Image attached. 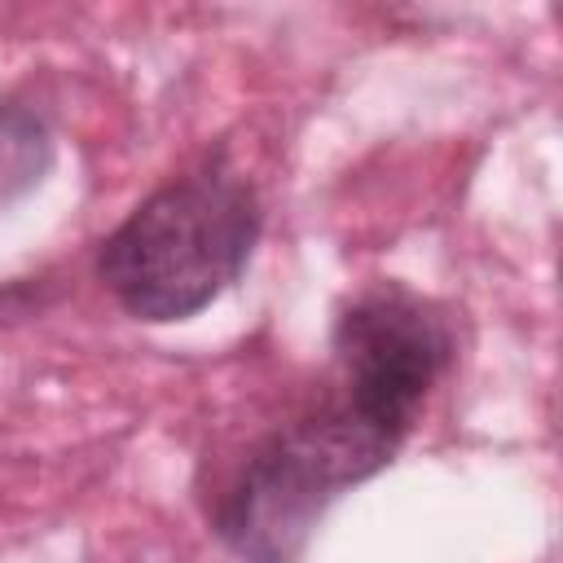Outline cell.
Returning <instances> with one entry per match:
<instances>
[{
	"label": "cell",
	"instance_id": "6da1fadb",
	"mask_svg": "<svg viewBox=\"0 0 563 563\" xmlns=\"http://www.w3.org/2000/svg\"><path fill=\"white\" fill-rule=\"evenodd\" d=\"M260 198L220 158L154 189L101 246L97 273L123 312L185 321L202 312L251 260Z\"/></svg>",
	"mask_w": 563,
	"mask_h": 563
},
{
	"label": "cell",
	"instance_id": "7a4b0ae2",
	"mask_svg": "<svg viewBox=\"0 0 563 563\" xmlns=\"http://www.w3.org/2000/svg\"><path fill=\"white\" fill-rule=\"evenodd\" d=\"M396 449V431L334 400L330 409L282 427L246 457L216 528L242 563H295L321 515L352 484L378 475Z\"/></svg>",
	"mask_w": 563,
	"mask_h": 563
},
{
	"label": "cell",
	"instance_id": "3957f363",
	"mask_svg": "<svg viewBox=\"0 0 563 563\" xmlns=\"http://www.w3.org/2000/svg\"><path fill=\"white\" fill-rule=\"evenodd\" d=\"M334 356L343 365V405L405 440L453 356V334L431 303L374 290L339 317Z\"/></svg>",
	"mask_w": 563,
	"mask_h": 563
},
{
	"label": "cell",
	"instance_id": "277c9868",
	"mask_svg": "<svg viewBox=\"0 0 563 563\" xmlns=\"http://www.w3.org/2000/svg\"><path fill=\"white\" fill-rule=\"evenodd\" d=\"M53 163L48 128L35 110L18 101H0V207L40 185V176Z\"/></svg>",
	"mask_w": 563,
	"mask_h": 563
}]
</instances>
